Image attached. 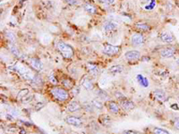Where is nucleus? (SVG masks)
I'll use <instances>...</instances> for the list:
<instances>
[{
	"label": "nucleus",
	"mask_w": 179,
	"mask_h": 134,
	"mask_svg": "<svg viewBox=\"0 0 179 134\" xmlns=\"http://www.w3.org/2000/svg\"><path fill=\"white\" fill-rule=\"evenodd\" d=\"M12 67H13V70H15L16 72H18L25 80L31 81V82H34V83H38V84L39 83V80H40V79L39 77L37 75H35L30 69L25 67L22 63H17Z\"/></svg>",
	"instance_id": "nucleus-1"
},
{
	"label": "nucleus",
	"mask_w": 179,
	"mask_h": 134,
	"mask_svg": "<svg viewBox=\"0 0 179 134\" xmlns=\"http://www.w3.org/2000/svg\"><path fill=\"white\" fill-rule=\"evenodd\" d=\"M56 47H57L58 51L61 53V55H63L64 58L69 59L74 55V48L71 47L70 45H68L63 41H59L56 44Z\"/></svg>",
	"instance_id": "nucleus-2"
},
{
	"label": "nucleus",
	"mask_w": 179,
	"mask_h": 134,
	"mask_svg": "<svg viewBox=\"0 0 179 134\" xmlns=\"http://www.w3.org/2000/svg\"><path fill=\"white\" fill-rule=\"evenodd\" d=\"M50 93H51V95L54 97L56 99H57L58 101H65V100H67L68 97H69L68 92H67L65 89H63V88H53V89H51Z\"/></svg>",
	"instance_id": "nucleus-3"
},
{
	"label": "nucleus",
	"mask_w": 179,
	"mask_h": 134,
	"mask_svg": "<svg viewBox=\"0 0 179 134\" xmlns=\"http://www.w3.org/2000/svg\"><path fill=\"white\" fill-rule=\"evenodd\" d=\"M120 52V47H117V46H114V45H111V44H105L103 46V53L107 55H116L117 54H119Z\"/></svg>",
	"instance_id": "nucleus-4"
},
{
	"label": "nucleus",
	"mask_w": 179,
	"mask_h": 134,
	"mask_svg": "<svg viewBox=\"0 0 179 134\" xmlns=\"http://www.w3.org/2000/svg\"><path fill=\"white\" fill-rule=\"evenodd\" d=\"M117 27H118V24H117V23H115V22H113V21H107V22H105L104 24H103L102 29H103L104 32L109 33V32L116 31L117 29Z\"/></svg>",
	"instance_id": "nucleus-5"
},
{
	"label": "nucleus",
	"mask_w": 179,
	"mask_h": 134,
	"mask_svg": "<svg viewBox=\"0 0 179 134\" xmlns=\"http://www.w3.org/2000/svg\"><path fill=\"white\" fill-rule=\"evenodd\" d=\"M125 57L128 61H137L138 59H140L141 52L138 50H130L127 51L125 54Z\"/></svg>",
	"instance_id": "nucleus-6"
},
{
	"label": "nucleus",
	"mask_w": 179,
	"mask_h": 134,
	"mask_svg": "<svg viewBox=\"0 0 179 134\" xmlns=\"http://www.w3.org/2000/svg\"><path fill=\"white\" fill-rule=\"evenodd\" d=\"M131 42L134 47H138L141 46L144 43V37L142 34L141 33H135L133 34L131 38Z\"/></svg>",
	"instance_id": "nucleus-7"
},
{
	"label": "nucleus",
	"mask_w": 179,
	"mask_h": 134,
	"mask_svg": "<svg viewBox=\"0 0 179 134\" xmlns=\"http://www.w3.org/2000/svg\"><path fill=\"white\" fill-rule=\"evenodd\" d=\"M119 104H120V106L123 108V110L126 111V112H129V111L132 110L134 108V103L131 101V100H128L126 98H124L122 100H119Z\"/></svg>",
	"instance_id": "nucleus-8"
},
{
	"label": "nucleus",
	"mask_w": 179,
	"mask_h": 134,
	"mask_svg": "<svg viewBox=\"0 0 179 134\" xmlns=\"http://www.w3.org/2000/svg\"><path fill=\"white\" fill-rule=\"evenodd\" d=\"M159 54L164 58H169L174 56V55L176 54V48L171 47H164L159 51Z\"/></svg>",
	"instance_id": "nucleus-9"
},
{
	"label": "nucleus",
	"mask_w": 179,
	"mask_h": 134,
	"mask_svg": "<svg viewBox=\"0 0 179 134\" xmlns=\"http://www.w3.org/2000/svg\"><path fill=\"white\" fill-rule=\"evenodd\" d=\"M29 63L31 64V66L36 71H42L43 69V64L41 63V61L38 59V58H35V57H31L29 58Z\"/></svg>",
	"instance_id": "nucleus-10"
},
{
	"label": "nucleus",
	"mask_w": 179,
	"mask_h": 134,
	"mask_svg": "<svg viewBox=\"0 0 179 134\" xmlns=\"http://www.w3.org/2000/svg\"><path fill=\"white\" fill-rule=\"evenodd\" d=\"M65 123L70 124L72 126L79 127L83 124V121L82 119L76 117V116H67L65 118Z\"/></svg>",
	"instance_id": "nucleus-11"
},
{
	"label": "nucleus",
	"mask_w": 179,
	"mask_h": 134,
	"mask_svg": "<svg viewBox=\"0 0 179 134\" xmlns=\"http://www.w3.org/2000/svg\"><path fill=\"white\" fill-rule=\"evenodd\" d=\"M160 40H162L165 43H172L175 40V37L172 34L171 32H163L160 34Z\"/></svg>",
	"instance_id": "nucleus-12"
},
{
	"label": "nucleus",
	"mask_w": 179,
	"mask_h": 134,
	"mask_svg": "<svg viewBox=\"0 0 179 134\" xmlns=\"http://www.w3.org/2000/svg\"><path fill=\"white\" fill-rule=\"evenodd\" d=\"M81 85L83 86V89H85L86 90H92L94 89V84L92 81L89 79L88 77H83L81 80Z\"/></svg>",
	"instance_id": "nucleus-13"
},
{
	"label": "nucleus",
	"mask_w": 179,
	"mask_h": 134,
	"mask_svg": "<svg viewBox=\"0 0 179 134\" xmlns=\"http://www.w3.org/2000/svg\"><path fill=\"white\" fill-rule=\"evenodd\" d=\"M82 106L81 104L78 102V101H71L68 104V106H67V110L69 111L70 113H74V112H78L82 109Z\"/></svg>",
	"instance_id": "nucleus-14"
},
{
	"label": "nucleus",
	"mask_w": 179,
	"mask_h": 134,
	"mask_svg": "<svg viewBox=\"0 0 179 134\" xmlns=\"http://www.w3.org/2000/svg\"><path fill=\"white\" fill-rule=\"evenodd\" d=\"M153 95H154V97H155L158 100H159V101H161V102H165V101L168 99L167 94L164 92L163 90H161V89H155V90L153 91Z\"/></svg>",
	"instance_id": "nucleus-15"
},
{
	"label": "nucleus",
	"mask_w": 179,
	"mask_h": 134,
	"mask_svg": "<svg viewBox=\"0 0 179 134\" xmlns=\"http://www.w3.org/2000/svg\"><path fill=\"white\" fill-rule=\"evenodd\" d=\"M87 69H88L89 72H90L93 77H98V76H99V74H100V69H99V67H98L96 64H94V63H88V64H87Z\"/></svg>",
	"instance_id": "nucleus-16"
},
{
	"label": "nucleus",
	"mask_w": 179,
	"mask_h": 134,
	"mask_svg": "<svg viewBox=\"0 0 179 134\" xmlns=\"http://www.w3.org/2000/svg\"><path fill=\"white\" fill-rule=\"evenodd\" d=\"M108 107H109V111L114 113V114H118L119 111H120L119 106L116 102H114V101H110V102L108 103Z\"/></svg>",
	"instance_id": "nucleus-17"
},
{
	"label": "nucleus",
	"mask_w": 179,
	"mask_h": 134,
	"mask_svg": "<svg viewBox=\"0 0 179 134\" xmlns=\"http://www.w3.org/2000/svg\"><path fill=\"white\" fill-rule=\"evenodd\" d=\"M9 49H10L11 53H12L14 55H16V57H18V58H21V57H22V53H21V51L18 49V47H16V45L10 43V45H9Z\"/></svg>",
	"instance_id": "nucleus-18"
},
{
	"label": "nucleus",
	"mask_w": 179,
	"mask_h": 134,
	"mask_svg": "<svg viewBox=\"0 0 179 134\" xmlns=\"http://www.w3.org/2000/svg\"><path fill=\"white\" fill-rule=\"evenodd\" d=\"M83 8H84V10H85L86 12L88 14H90V15H95L97 13V8L95 7L94 6H92V4H90V3L84 4Z\"/></svg>",
	"instance_id": "nucleus-19"
},
{
	"label": "nucleus",
	"mask_w": 179,
	"mask_h": 134,
	"mask_svg": "<svg viewBox=\"0 0 179 134\" xmlns=\"http://www.w3.org/2000/svg\"><path fill=\"white\" fill-rule=\"evenodd\" d=\"M124 71V68L122 65H113L111 66L110 68L109 69V72H111L112 74H117V73H121L122 71Z\"/></svg>",
	"instance_id": "nucleus-20"
},
{
	"label": "nucleus",
	"mask_w": 179,
	"mask_h": 134,
	"mask_svg": "<svg viewBox=\"0 0 179 134\" xmlns=\"http://www.w3.org/2000/svg\"><path fill=\"white\" fill-rule=\"evenodd\" d=\"M136 28L138 30H140L141 32H148L150 30V27L148 24H144V23H138L135 24Z\"/></svg>",
	"instance_id": "nucleus-21"
},
{
	"label": "nucleus",
	"mask_w": 179,
	"mask_h": 134,
	"mask_svg": "<svg viewBox=\"0 0 179 134\" xmlns=\"http://www.w3.org/2000/svg\"><path fill=\"white\" fill-rule=\"evenodd\" d=\"M97 96H98L99 98H101L103 101H106V100L109 99V95L107 94V92L104 91L103 89H99L97 91Z\"/></svg>",
	"instance_id": "nucleus-22"
},
{
	"label": "nucleus",
	"mask_w": 179,
	"mask_h": 134,
	"mask_svg": "<svg viewBox=\"0 0 179 134\" xmlns=\"http://www.w3.org/2000/svg\"><path fill=\"white\" fill-rule=\"evenodd\" d=\"M28 94H29V89H21V90L18 92L17 98L20 99V100H23L25 97L28 96Z\"/></svg>",
	"instance_id": "nucleus-23"
},
{
	"label": "nucleus",
	"mask_w": 179,
	"mask_h": 134,
	"mask_svg": "<svg viewBox=\"0 0 179 134\" xmlns=\"http://www.w3.org/2000/svg\"><path fill=\"white\" fill-rule=\"evenodd\" d=\"M6 37H7V39L9 40L10 43L14 44V43H16V37L15 36V34H14L13 32L7 31V32H6Z\"/></svg>",
	"instance_id": "nucleus-24"
},
{
	"label": "nucleus",
	"mask_w": 179,
	"mask_h": 134,
	"mask_svg": "<svg viewBox=\"0 0 179 134\" xmlns=\"http://www.w3.org/2000/svg\"><path fill=\"white\" fill-rule=\"evenodd\" d=\"M92 104L93 107L99 109V110H101L102 108H103V104L101 103V101H100V100H98V99H93V100L92 101Z\"/></svg>",
	"instance_id": "nucleus-25"
},
{
	"label": "nucleus",
	"mask_w": 179,
	"mask_h": 134,
	"mask_svg": "<svg viewBox=\"0 0 179 134\" xmlns=\"http://www.w3.org/2000/svg\"><path fill=\"white\" fill-rule=\"evenodd\" d=\"M153 133L154 134H169V132L164 129H161V128H158L156 127L153 129Z\"/></svg>",
	"instance_id": "nucleus-26"
},
{
	"label": "nucleus",
	"mask_w": 179,
	"mask_h": 134,
	"mask_svg": "<svg viewBox=\"0 0 179 134\" xmlns=\"http://www.w3.org/2000/svg\"><path fill=\"white\" fill-rule=\"evenodd\" d=\"M150 4H149L148 6H145V9H147V10H152L153 8L155 7L156 0H150Z\"/></svg>",
	"instance_id": "nucleus-27"
},
{
	"label": "nucleus",
	"mask_w": 179,
	"mask_h": 134,
	"mask_svg": "<svg viewBox=\"0 0 179 134\" xmlns=\"http://www.w3.org/2000/svg\"><path fill=\"white\" fill-rule=\"evenodd\" d=\"M101 4H103V5H107V6H109V5H112L114 4V2L116 0H98Z\"/></svg>",
	"instance_id": "nucleus-28"
},
{
	"label": "nucleus",
	"mask_w": 179,
	"mask_h": 134,
	"mask_svg": "<svg viewBox=\"0 0 179 134\" xmlns=\"http://www.w3.org/2000/svg\"><path fill=\"white\" fill-rule=\"evenodd\" d=\"M63 84L65 85V87L68 88V89H71L73 87V83L71 82L70 80H63Z\"/></svg>",
	"instance_id": "nucleus-29"
},
{
	"label": "nucleus",
	"mask_w": 179,
	"mask_h": 134,
	"mask_svg": "<svg viewBox=\"0 0 179 134\" xmlns=\"http://www.w3.org/2000/svg\"><path fill=\"white\" fill-rule=\"evenodd\" d=\"M83 107L85 108L86 111H88V112H92V108H93V106H92V104H90V103L85 102V104L83 105Z\"/></svg>",
	"instance_id": "nucleus-30"
},
{
	"label": "nucleus",
	"mask_w": 179,
	"mask_h": 134,
	"mask_svg": "<svg viewBox=\"0 0 179 134\" xmlns=\"http://www.w3.org/2000/svg\"><path fill=\"white\" fill-rule=\"evenodd\" d=\"M66 4L68 5H71V6H75V5H78L79 4V1L78 0H64Z\"/></svg>",
	"instance_id": "nucleus-31"
},
{
	"label": "nucleus",
	"mask_w": 179,
	"mask_h": 134,
	"mask_svg": "<svg viewBox=\"0 0 179 134\" xmlns=\"http://www.w3.org/2000/svg\"><path fill=\"white\" fill-rule=\"evenodd\" d=\"M32 98H33V96H29V95H28L27 97H25L24 99L22 100V102H23V103L29 102V101H31Z\"/></svg>",
	"instance_id": "nucleus-32"
},
{
	"label": "nucleus",
	"mask_w": 179,
	"mask_h": 134,
	"mask_svg": "<svg viewBox=\"0 0 179 134\" xmlns=\"http://www.w3.org/2000/svg\"><path fill=\"white\" fill-rule=\"evenodd\" d=\"M141 86H143V87H148L149 86L148 79L144 77V79H143V80H142V82L141 83Z\"/></svg>",
	"instance_id": "nucleus-33"
},
{
	"label": "nucleus",
	"mask_w": 179,
	"mask_h": 134,
	"mask_svg": "<svg viewBox=\"0 0 179 134\" xmlns=\"http://www.w3.org/2000/svg\"><path fill=\"white\" fill-rule=\"evenodd\" d=\"M116 97L118 98L119 100H122V99H124L125 98V97L123 94H121L120 92H116Z\"/></svg>",
	"instance_id": "nucleus-34"
},
{
	"label": "nucleus",
	"mask_w": 179,
	"mask_h": 134,
	"mask_svg": "<svg viewBox=\"0 0 179 134\" xmlns=\"http://www.w3.org/2000/svg\"><path fill=\"white\" fill-rule=\"evenodd\" d=\"M49 80H50L51 83H53V84H57V80H56V77H55L53 74H52V75H50V77H49Z\"/></svg>",
	"instance_id": "nucleus-35"
},
{
	"label": "nucleus",
	"mask_w": 179,
	"mask_h": 134,
	"mask_svg": "<svg viewBox=\"0 0 179 134\" xmlns=\"http://www.w3.org/2000/svg\"><path fill=\"white\" fill-rule=\"evenodd\" d=\"M175 128L179 131V119L177 121H176V123H175Z\"/></svg>",
	"instance_id": "nucleus-36"
},
{
	"label": "nucleus",
	"mask_w": 179,
	"mask_h": 134,
	"mask_svg": "<svg viewBox=\"0 0 179 134\" xmlns=\"http://www.w3.org/2000/svg\"><path fill=\"white\" fill-rule=\"evenodd\" d=\"M172 107H173V108H176V109H178V107H177V105H173V106H172Z\"/></svg>",
	"instance_id": "nucleus-37"
},
{
	"label": "nucleus",
	"mask_w": 179,
	"mask_h": 134,
	"mask_svg": "<svg viewBox=\"0 0 179 134\" xmlns=\"http://www.w3.org/2000/svg\"><path fill=\"white\" fill-rule=\"evenodd\" d=\"M129 134H138L137 132H132V131H129Z\"/></svg>",
	"instance_id": "nucleus-38"
},
{
	"label": "nucleus",
	"mask_w": 179,
	"mask_h": 134,
	"mask_svg": "<svg viewBox=\"0 0 179 134\" xmlns=\"http://www.w3.org/2000/svg\"><path fill=\"white\" fill-rule=\"evenodd\" d=\"M122 134H129V131H125Z\"/></svg>",
	"instance_id": "nucleus-39"
},
{
	"label": "nucleus",
	"mask_w": 179,
	"mask_h": 134,
	"mask_svg": "<svg viewBox=\"0 0 179 134\" xmlns=\"http://www.w3.org/2000/svg\"><path fill=\"white\" fill-rule=\"evenodd\" d=\"M177 64H178V65H179V58H178V59H177Z\"/></svg>",
	"instance_id": "nucleus-40"
}]
</instances>
